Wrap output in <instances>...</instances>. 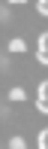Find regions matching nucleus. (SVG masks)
Returning <instances> with one entry per match:
<instances>
[{
    "instance_id": "f257e3e1",
    "label": "nucleus",
    "mask_w": 48,
    "mask_h": 149,
    "mask_svg": "<svg viewBox=\"0 0 48 149\" xmlns=\"http://www.w3.org/2000/svg\"><path fill=\"white\" fill-rule=\"evenodd\" d=\"M36 61L48 64V33H39V49H36Z\"/></svg>"
},
{
    "instance_id": "f03ea898",
    "label": "nucleus",
    "mask_w": 48,
    "mask_h": 149,
    "mask_svg": "<svg viewBox=\"0 0 48 149\" xmlns=\"http://www.w3.org/2000/svg\"><path fill=\"white\" fill-rule=\"evenodd\" d=\"M45 91H48V82H39V97H36V110H39V113H48V100H45Z\"/></svg>"
},
{
    "instance_id": "7ed1b4c3",
    "label": "nucleus",
    "mask_w": 48,
    "mask_h": 149,
    "mask_svg": "<svg viewBox=\"0 0 48 149\" xmlns=\"http://www.w3.org/2000/svg\"><path fill=\"white\" fill-rule=\"evenodd\" d=\"M9 52H27V43H24V40H12V43H9Z\"/></svg>"
},
{
    "instance_id": "20e7f679",
    "label": "nucleus",
    "mask_w": 48,
    "mask_h": 149,
    "mask_svg": "<svg viewBox=\"0 0 48 149\" xmlns=\"http://www.w3.org/2000/svg\"><path fill=\"white\" fill-rule=\"evenodd\" d=\"M9 100H15V104H18V100H27L24 88H12V91H9Z\"/></svg>"
},
{
    "instance_id": "39448f33",
    "label": "nucleus",
    "mask_w": 48,
    "mask_h": 149,
    "mask_svg": "<svg viewBox=\"0 0 48 149\" xmlns=\"http://www.w3.org/2000/svg\"><path fill=\"white\" fill-rule=\"evenodd\" d=\"M36 12H39V15H48V0H39V3H36Z\"/></svg>"
},
{
    "instance_id": "423d86ee",
    "label": "nucleus",
    "mask_w": 48,
    "mask_h": 149,
    "mask_svg": "<svg viewBox=\"0 0 48 149\" xmlns=\"http://www.w3.org/2000/svg\"><path fill=\"white\" fill-rule=\"evenodd\" d=\"M9 146H12V149H24V140H21V137H12Z\"/></svg>"
},
{
    "instance_id": "0eeeda50",
    "label": "nucleus",
    "mask_w": 48,
    "mask_h": 149,
    "mask_svg": "<svg viewBox=\"0 0 48 149\" xmlns=\"http://www.w3.org/2000/svg\"><path fill=\"white\" fill-rule=\"evenodd\" d=\"M0 15H3V22H9V18H12V9H9V3H6L3 9H0Z\"/></svg>"
},
{
    "instance_id": "6e6552de",
    "label": "nucleus",
    "mask_w": 48,
    "mask_h": 149,
    "mask_svg": "<svg viewBox=\"0 0 48 149\" xmlns=\"http://www.w3.org/2000/svg\"><path fill=\"white\" fill-rule=\"evenodd\" d=\"M9 3H27V0H9Z\"/></svg>"
}]
</instances>
